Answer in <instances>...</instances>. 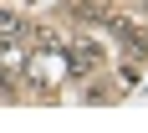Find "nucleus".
<instances>
[{"label":"nucleus","instance_id":"nucleus-5","mask_svg":"<svg viewBox=\"0 0 148 133\" xmlns=\"http://www.w3.org/2000/svg\"><path fill=\"white\" fill-rule=\"evenodd\" d=\"M112 97H118V87H92L87 92V103H112Z\"/></svg>","mask_w":148,"mask_h":133},{"label":"nucleus","instance_id":"nucleus-1","mask_svg":"<svg viewBox=\"0 0 148 133\" xmlns=\"http://www.w3.org/2000/svg\"><path fill=\"white\" fill-rule=\"evenodd\" d=\"M102 26H107V31H112V36L123 41V51H128V57H148V26L138 21V15L107 10V15H102Z\"/></svg>","mask_w":148,"mask_h":133},{"label":"nucleus","instance_id":"nucleus-2","mask_svg":"<svg viewBox=\"0 0 148 133\" xmlns=\"http://www.w3.org/2000/svg\"><path fill=\"white\" fill-rule=\"evenodd\" d=\"M61 61H66V72H72V77H92L97 67H102V46L87 41V36H77L72 46H61Z\"/></svg>","mask_w":148,"mask_h":133},{"label":"nucleus","instance_id":"nucleus-4","mask_svg":"<svg viewBox=\"0 0 148 133\" xmlns=\"http://www.w3.org/2000/svg\"><path fill=\"white\" fill-rule=\"evenodd\" d=\"M66 10H72L77 21H97V26H102V15H107V5H102V0H66Z\"/></svg>","mask_w":148,"mask_h":133},{"label":"nucleus","instance_id":"nucleus-6","mask_svg":"<svg viewBox=\"0 0 148 133\" xmlns=\"http://www.w3.org/2000/svg\"><path fill=\"white\" fill-rule=\"evenodd\" d=\"M143 5H148V0H143Z\"/></svg>","mask_w":148,"mask_h":133},{"label":"nucleus","instance_id":"nucleus-3","mask_svg":"<svg viewBox=\"0 0 148 133\" xmlns=\"http://www.w3.org/2000/svg\"><path fill=\"white\" fill-rule=\"evenodd\" d=\"M5 41H26V21H21L15 10H0V46Z\"/></svg>","mask_w":148,"mask_h":133}]
</instances>
